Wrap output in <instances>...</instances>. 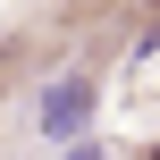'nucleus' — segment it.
Instances as JSON below:
<instances>
[{"mask_svg":"<svg viewBox=\"0 0 160 160\" xmlns=\"http://www.w3.org/2000/svg\"><path fill=\"white\" fill-rule=\"evenodd\" d=\"M93 101H101V93H93V76H51V84H42V101H34V118H42V135H51V143H76V135L93 127Z\"/></svg>","mask_w":160,"mask_h":160,"instance_id":"f257e3e1","label":"nucleus"}]
</instances>
